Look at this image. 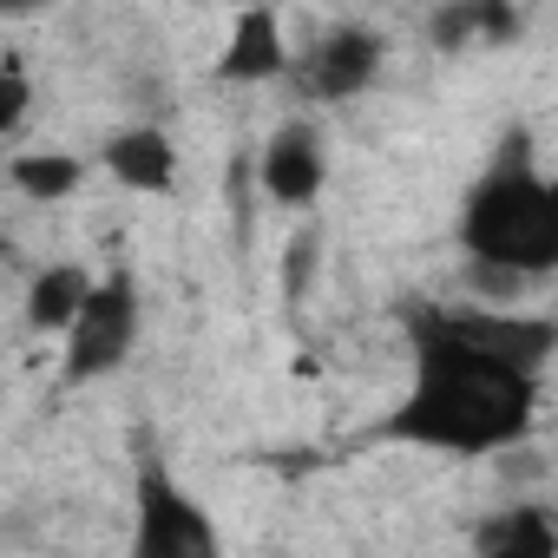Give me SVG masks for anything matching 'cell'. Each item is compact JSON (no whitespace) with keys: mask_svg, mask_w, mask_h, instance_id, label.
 <instances>
[{"mask_svg":"<svg viewBox=\"0 0 558 558\" xmlns=\"http://www.w3.org/2000/svg\"><path fill=\"white\" fill-rule=\"evenodd\" d=\"M558 329L545 316L499 310H421L414 316V381L388 414V440L486 460L532 434L545 362Z\"/></svg>","mask_w":558,"mask_h":558,"instance_id":"1","label":"cell"},{"mask_svg":"<svg viewBox=\"0 0 558 558\" xmlns=\"http://www.w3.org/2000/svg\"><path fill=\"white\" fill-rule=\"evenodd\" d=\"M460 243L493 283H532V276H545L558 263V191L545 184V171L525 158L519 138L466 191Z\"/></svg>","mask_w":558,"mask_h":558,"instance_id":"2","label":"cell"},{"mask_svg":"<svg viewBox=\"0 0 558 558\" xmlns=\"http://www.w3.org/2000/svg\"><path fill=\"white\" fill-rule=\"evenodd\" d=\"M138 342V283L125 269L112 276H93V290L80 303V316L66 323V381H99L112 375Z\"/></svg>","mask_w":558,"mask_h":558,"instance_id":"3","label":"cell"},{"mask_svg":"<svg viewBox=\"0 0 558 558\" xmlns=\"http://www.w3.org/2000/svg\"><path fill=\"white\" fill-rule=\"evenodd\" d=\"M125 558H223L210 512L165 466H151L138 480V512H132V551Z\"/></svg>","mask_w":558,"mask_h":558,"instance_id":"4","label":"cell"},{"mask_svg":"<svg viewBox=\"0 0 558 558\" xmlns=\"http://www.w3.org/2000/svg\"><path fill=\"white\" fill-rule=\"evenodd\" d=\"M381 34L362 27V21H336L310 53H290V73H296V93L316 99V106H342V99H362L381 73Z\"/></svg>","mask_w":558,"mask_h":558,"instance_id":"5","label":"cell"},{"mask_svg":"<svg viewBox=\"0 0 558 558\" xmlns=\"http://www.w3.org/2000/svg\"><path fill=\"white\" fill-rule=\"evenodd\" d=\"M263 191H269V204H283V210H303V204H316V191H323V138H316V125L310 119H283L269 132V145H263Z\"/></svg>","mask_w":558,"mask_h":558,"instance_id":"6","label":"cell"},{"mask_svg":"<svg viewBox=\"0 0 558 558\" xmlns=\"http://www.w3.org/2000/svg\"><path fill=\"white\" fill-rule=\"evenodd\" d=\"M217 73H223L230 86H263V80H283V73H290L283 14H269V8H250V14H236V21H230V34H223Z\"/></svg>","mask_w":558,"mask_h":558,"instance_id":"7","label":"cell"},{"mask_svg":"<svg viewBox=\"0 0 558 558\" xmlns=\"http://www.w3.org/2000/svg\"><path fill=\"white\" fill-rule=\"evenodd\" d=\"M99 165H106L125 191H138V197H165V191L178 184V145H171L158 125H125V132H112L106 151H99Z\"/></svg>","mask_w":558,"mask_h":558,"instance_id":"8","label":"cell"},{"mask_svg":"<svg viewBox=\"0 0 558 558\" xmlns=\"http://www.w3.org/2000/svg\"><path fill=\"white\" fill-rule=\"evenodd\" d=\"M473 558H558V519L551 506H506L480 519Z\"/></svg>","mask_w":558,"mask_h":558,"instance_id":"9","label":"cell"},{"mask_svg":"<svg viewBox=\"0 0 558 558\" xmlns=\"http://www.w3.org/2000/svg\"><path fill=\"white\" fill-rule=\"evenodd\" d=\"M86 290H93V276H86L80 263H53V269H40V276H34V290H27V323L66 336V323L80 316Z\"/></svg>","mask_w":558,"mask_h":558,"instance_id":"10","label":"cell"},{"mask_svg":"<svg viewBox=\"0 0 558 558\" xmlns=\"http://www.w3.org/2000/svg\"><path fill=\"white\" fill-rule=\"evenodd\" d=\"M80 178H86V165L80 158H66V151H40V158H14V184L27 191V197H73L80 191Z\"/></svg>","mask_w":558,"mask_h":558,"instance_id":"11","label":"cell"},{"mask_svg":"<svg viewBox=\"0 0 558 558\" xmlns=\"http://www.w3.org/2000/svg\"><path fill=\"white\" fill-rule=\"evenodd\" d=\"M27 106H34V86H27V73H21L14 60H0V132H14V125L27 119Z\"/></svg>","mask_w":558,"mask_h":558,"instance_id":"12","label":"cell"},{"mask_svg":"<svg viewBox=\"0 0 558 558\" xmlns=\"http://www.w3.org/2000/svg\"><path fill=\"white\" fill-rule=\"evenodd\" d=\"M310 256H316V236H303V243H290V296L310 283Z\"/></svg>","mask_w":558,"mask_h":558,"instance_id":"13","label":"cell"}]
</instances>
